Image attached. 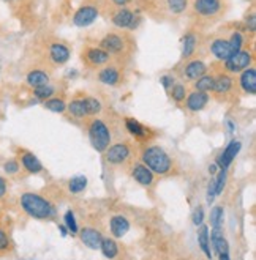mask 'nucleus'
I'll return each mask as SVG.
<instances>
[{
    "label": "nucleus",
    "mask_w": 256,
    "mask_h": 260,
    "mask_svg": "<svg viewBox=\"0 0 256 260\" xmlns=\"http://www.w3.org/2000/svg\"><path fill=\"white\" fill-rule=\"evenodd\" d=\"M218 171H220V167L217 166V162H214V164H210V166H209V174H210V175H217Z\"/></svg>",
    "instance_id": "de8ad7c7"
},
{
    "label": "nucleus",
    "mask_w": 256,
    "mask_h": 260,
    "mask_svg": "<svg viewBox=\"0 0 256 260\" xmlns=\"http://www.w3.org/2000/svg\"><path fill=\"white\" fill-rule=\"evenodd\" d=\"M203 221H204V210H203V207H198L193 213V224L194 225H201Z\"/></svg>",
    "instance_id": "c03bdc74"
},
{
    "label": "nucleus",
    "mask_w": 256,
    "mask_h": 260,
    "mask_svg": "<svg viewBox=\"0 0 256 260\" xmlns=\"http://www.w3.org/2000/svg\"><path fill=\"white\" fill-rule=\"evenodd\" d=\"M141 162L157 175H168L174 167L171 155L160 145H146L141 151Z\"/></svg>",
    "instance_id": "20e7f679"
},
{
    "label": "nucleus",
    "mask_w": 256,
    "mask_h": 260,
    "mask_svg": "<svg viewBox=\"0 0 256 260\" xmlns=\"http://www.w3.org/2000/svg\"><path fill=\"white\" fill-rule=\"evenodd\" d=\"M100 16V5L97 2H87L82 4L73 14V25L79 28H86L92 25Z\"/></svg>",
    "instance_id": "4468645a"
},
{
    "label": "nucleus",
    "mask_w": 256,
    "mask_h": 260,
    "mask_svg": "<svg viewBox=\"0 0 256 260\" xmlns=\"http://www.w3.org/2000/svg\"><path fill=\"white\" fill-rule=\"evenodd\" d=\"M200 46H201L200 34H196L194 30H188V32L182 37V52H180L182 62L196 55V51L200 49Z\"/></svg>",
    "instance_id": "aec40b11"
},
{
    "label": "nucleus",
    "mask_w": 256,
    "mask_h": 260,
    "mask_svg": "<svg viewBox=\"0 0 256 260\" xmlns=\"http://www.w3.org/2000/svg\"><path fill=\"white\" fill-rule=\"evenodd\" d=\"M125 79H127L125 65L114 62V60L111 63L98 68V71H97V81L100 84H103V85H108V87H112V88L124 85Z\"/></svg>",
    "instance_id": "6e6552de"
},
{
    "label": "nucleus",
    "mask_w": 256,
    "mask_h": 260,
    "mask_svg": "<svg viewBox=\"0 0 256 260\" xmlns=\"http://www.w3.org/2000/svg\"><path fill=\"white\" fill-rule=\"evenodd\" d=\"M248 44V35L244 32L242 25L234 28H221L214 37H210L206 43L207 52L212 55L217 62H224L236 52L242 51Z\"/></svg>",
    "instance_id": "f257e3e1"
},
{
    "label": "nucleus",
    "mask_w": 256,
    "mask_h": 260,
    "mask_svg": "<svg viewBox=\"0 0 256 260\" xmlns=\"http://www.w3.org/2000/svg\"><path fill=\"white\" fill-rule=\"evenodd\" d=\"M87 134H89V141L92 144V147L104 153L106 148L111 145V129L108 126V123L101 118H90L89 125H87Z\"/></svg>",
    "instance_id": "0eeeda50"
},
{
    "label": "nucleus",
    "mask_w": 256,
    "mask_h": 260,
    "mask_svg": "<svg viewBox=\"0 0 256 260\" xmlns=\"http://www.w3.org/2000/svg\"><path fill=\"white\" fill-rule=\"evenodd\" d=\"M226 180H228V169H220L214 178V185H215V196H220L226 186Z\"/></svg>",
    "instance_id": "4c0bfd02"
},
{
    "label": "nucleus",
    "mask_w": 256,
    "mask_h": 260,
    "mask_svg": "<svg viewBox=\"0 0 256 260\" xmlns=\"http://www.w3.org/2000/svg\"><path fill=\"white\" fill-rule=\"evenodd\" d=\"M13 249V241L8 235V232L0 225V254H7Z\"/></svg>",
    "instance_id": "ea45409f"
},
{
    "label": "nucleus",
    "mask_w": 256,
    "mask_h": 260,
    "mask_svg": "<svg viewBox=\"0 0 256 260\" xmlns=\"http://www.w3.org/2000/svg\"><path fill=\"white\" fill-rule=\"evenodd\" d=\"M67 112L73 118H78V120L87 118V111H86L84 100L82 98H73L70 103H67Z\"/></svg>",
    "instance_id": "cd10ccee"
},
{
    "label": "nucleus",
    "mask_w": 256,
    "mask_h": 260,
    "mask_svg": "<svg viewBox=\"0 0 256 260\" xmlns=\"http://www.w3.org/2000/svg\"><path fill=\"white\" fill-rule=\"evenodd\" d=\"M87 188V178L84 175H78V177H73L68 181V191L71 194H81L84 189Z\"/></svg>",
    "instance_id": "e433bc0d"
},
{
    "label": "nucleus",
    "mask_w": 256,
    "mask_h": 260,
    "mask_svg": "<svg viewBox=\"0 0 256 260\" xmlns=\"http://www.w3.org/2000/svg\"><path fill=\"white\" fill-rule=\"evenodd\" d=\"M209 238H210V244L214 246L217 254L230 252V244H228V240L223 235L221 227H212V232H209Z\"/></svg>",
    "instance_id": "393cba45"
},
{
    "label": "nucleus",
    "mask_w": 256,
    "mask_h": 260,
    "mask_svg": "<svg viewBox=\"0 0 256 260\" xmlns=\"http://www.w3.org/2000/svg\"><path fill=\"white\" fill-rule=\"evenodd\" d=\"M215 199V185H214V180H210L209 186H207V201L212 202Z\"/></svg>",
    "instance_id": "49530a36"
},
{
    "label": "nucleus",
    "mask_w": 256,
    "mask_h": 260,
    "mask_svg": "<svg viewBox=\"0 0 256 260\" xmlns=\"http://www.w3.org/2000/svg\"><path fill=\"white\" fill-rule=\"evenodd\" d=\"M7 194H8V180L4 175H0V201H4Z\"/></svg>",
    "instance_id": "a18cd8bd"
},
{
    "label": "nucleus",
    "mask_w": 256,
    "mask_h": 260,
    "mask_svg": "<svg viewBox=\"0 0 256 260\" xmlns=\"http://www.w3.org/2000/svg\"><path fill=\"white\" fill-rule=\"evenodd\" d=\"M131 177L138 185L144 188L154 186V183H155V174L150 171L149 167H146L143 162H136L131 166Z\"/></svg>",
    "instance_id": "4be33fe9"
},
{
    "label": "nucleus",
    "mask_w": 256,
    "mask_h": 260,
    "mask_svg": "<svg viewBox=\"0 0 256 260\" xmlns=\"http://www.w3.org/2000/svg\"><path fill=\"white\" fill-rule=\"evenodd\" d=\"M198 244L201 251L206 254L207 258H212V249H210V238H209V227L201 224L198 231Z\"/></svg>",
    "instance_id": "c756f323"
},
{
    "label": "nucleus",
    "mask_w": 256,
    "mask_h": 260,
    "mask_svg": "<svg viewBox=\"0 0 256 260\" xmlns=\"http://www.w3.org/2000/svg\"><path fill=\"white\" fill-rule=\"evenodd\" d=\"M51 82V73L46 70V67H37L29 70L25 74V85L29 88H38Z\"/></svg>",
    "instance_id": "6ab92c4d"
},
{
    "label": "nucleus",
    "mask_w": 256,
    "mask_h": 260,
    "mask_svg": "<svg viewBox=\"0 0 256 260\" xmlns=\"http://www.w3.org/2000/svg\"><path fill=\"white\" fill-rule=\"evenodd\" d=\"M177 82V79H176V76L174 74H163V76H160V84L163 85V88L166 90V91H169V88L174 85Z\"/></svg>",
    "instance_id": "79ce46f5"
},
{
    "label": "nucleus",
    "mask_w": 256,
    "mask_h": 260,
    "mask_svg": "<svg viewBox=\"0 0 256 260\" xmlns=\"http://www.w3.org/2000/svg\"><path fill=\"white\" fill-rule=\"evenodd\" d=\"M81 62L90 70H98L104 65L111 63L112 57L106 51L98 48V46H84L81 49Z\"/></svg>",
    "instance_id": "ddd939ff"
},
{
    "label": "nucleus",
    "mask_w": 256,
    "mask_h": 260,
    "mask_svg": "<svg viewBox=\"0 0 256 260\" xmlns=\"http://www.w3.org/2000/svg\"><path fill=\"white\" fill-rule=\"evenodd\" d=\"M240 148H242V142L237 139H233L226 147H224V150L220 153L215 161L220 169H228V167L233 164V161L236 159V156L239 155Z\"/></svg>",
    "instance_id": "412c9836"
},
{
    "label": "nucleus",
    "mask_w": 256,
    "mask_h": 260,
    "mask_svg": "<svg viewBox=\"0 0 256 260\" xmlns=\"http://www.w3.org/2000/svg\"><path fill=\"white\" fill-rule=\"evenodd\" d=\"M254 62V52L248 48L236 52L233 57H230L228 60L221 62V71L228 73L231 76H236L239 73H242L244 70H247L248 67H251Z\"/></svg>",
    "instance_id": "9b49d317"
},
{
    "label": "nucleus",
    "mask_w": 256,
    "mask_h": 260,
    "mask_svg": "<svg viewBox=\"0 0 256 260\" xmlns=\"http://www.w3.org/2000/svg\"><path fill=\"white\" fill-rule=\"evenodd\" d=\"M191 16L200 24L214 22L220 19L221 14H224V0H193L190 4Z\"/></svg>",
    "instance_id": "423d86ee"
},
{
    "label": "nucleus",
    "mask_w": 256,
    "mask_h": 260,
    "mask_svg": "<svg viewBox=\"0 0 256 260\" xmlns=\"http://www.w3.org/2000/svg\"><path fill=\"white\" fill-rule=\"evenodd\" d=\"M224 210L221 205H215L210 211V227H223Z\"/></svg>",
    "instance_id": "58836bf2"
},
{
    "label": "nucleus",
    "mask_w": 256,
    "mask_h": 260,
    "mask_svg": "<svg viewBox=\"0 0 256 260\" xmlns=\"http://www.w3.org/2000/svg\"><path fill=\"white\" fill-rule=\"evenodd\" d=\"M109 231L112 238H124L130 231V221L122 215H116L109 221Z\"/></svg>",
    "instance_id": "a878e982"
},
{
    "label": "nucleus",
    "mask_w": 256,
    "mask_h": 260,
    "mask_svg": "<svg viewBox=\"0 0 256 260\" xmlns=\"http://www.w3.org/2000/svg\"><path fill=\"white\" fill-rule=\"evenodd\" d=\"M100 249L106 258H114L119 254V246L114 238H103L101 244H100Z\"/></svg>",
    "instance_id": "f704fd0d"
},
{
    "label": "nucleus",
    "mask_w": 256,
    "mask_h": 260,
    "mask_svg": "<svg viewBox=\"0 0 256 260\" xmlns=\"http://www.w3.org/2000/svg\"><path fill=\"white\" fill-rule=\"evenodd\" d=\"M206 73H209V65L204 62V60H201L198 57L184 60L182 65L177 68L179 78L182 79L185 84L187 82H194L196 79H200L201 76H204Z\"/></svg>",
    "instance_id": "f8f14e48"
},
{
    "label": "nucleus",
    "mask_w": 256,
    "mask_h": 260,
    "mask_svg": "<svg viewBox=\"0 0 256 260\" xmlns=\"http://www.w3.org/2000/svg\"><path fill=\"white\" fill-rule=\"evenodd\" d=\"M210 103V93L206 91H198V90H191L188 91V95L184 101L185 109L191 114H198L207 108V104Z\"/></svg>",
    "instance_id": "dca6fc26"
},
{
    "label": "nucleus",
    "mask_w": 256,
    "mask_h": 260,
    "mask_svg": "<svg viewBox=\"0 0 256 260\" xmlns=\"http://www.w3.org/2000/svg\"><path fill=\"white\" fill-rule=\"evenodd\" d=\"M40 54L43 55V62L51 67H64L71 57V49L65 41L51 37L41 41Z\"/></svg>",
    "instance_id": "39448f33"
},
{
    "label": "nucleus",
    "mask_w": 256,
    "mask_h": 260,
    "mask_svg": "<svg viewBox=\"0 0 256 260\" xmlns=\"http://www.w3.org/2000/svg\"><path fill=\"white\" fill-rule=\"evenodd\" d=\"M84 104H86V111L87 117H98L103 111V103L97 96H84Z\"/></svg>",
    "instance_id": "72a5a7b5"
},
{
    "label": "nucleus",
    "mask_w": 256,
    "mask_h": 260,
    "mask_svg": "<svg viewBox=\"0 0 256 260\" xmlns=\"http://www.w3.org/2000/svg\"><path fill=\"white\" fill-rule=\"evenodd\" d=\"M4 2L8 4V5H16V4L19 2V0H4Z\"/></svg>",
    "instance_id": "8fccbe9b"
},
{
    "label": "nucleus",
    "mask_w": 256,
    "mask_h": 260,
    "mask_svg": "<svg viewBox=\"0 0 256 260\" xmlns=\"http://www.w3.org/2000/svg\"><path fill=\"white\" fill-rule=\"evenodd\" d=\"M164 7L174 16H180L188 10L190 0H164Z\"/></svg>",
    "instance_id": "2f4dec72"
},
{
    "label": "nucleus",
    "mask_w": 256,
    "mask_h": 260,
    "mask_svg": "<svg viewBox=\"0 0 256 260\" xmlns=\"http://www.w3.org/2000/svg\"><path fill=\"white\" fill-rule=\"evenodd\" d=\"M191 84H193V90L210 93V91H212V87H214V73H206L204 76H201L200 79H196Z\"/></svg>",
    "instance_id": "473e14b6"
},
{
    "label": "nucleus",
    "mask_w": 256,
    "mask_h": 260,
    "mask_svg": "<svg viewBox=\"0 0 256 260\" xmlns=\"http://www.w3.org/2000/svg\"><path fill=\"white\" fill-rule=\"evenodd\" d=\"M59 93V85H54L52 82L46 84V85H43V87H38V88H34L32 90V95H34V100L35 101H46L52 96H57Z\"/></svg>",
    "instance_id": "bb28decb"
},
{
    "label": "nucleus",
    "mask_w": 256,
    "mask_h": 260,
    "mask_svg": "<svg viewBox=\"0 0 256 260\" xmlns=\"http://www.w3.org/2000/svg\"><path fill=\"white\" fill-rule=\"evenodd\" d=\"M97 46L111 54L114 62L125 65V60H128L134 51V40L127 30H116V32L104 34L97 41Z\"/></svg>",
    "instance_id": "f03ea898"
},
{
    "label": "nucleus",
    "mask_w": 256,
    "mask_h": 260,
    "mask_svg": "<svg viewBox=\"0 0 256 260\" xmlns=\"http://www.w3.org/2000/svg\"><path fill=\"white\" fill-rule=\"evenodd\" d=\"M104 156H106V161L111 166H125L133 156V147L128 142L112 144L104 151Z\"/></svg>",
    "instance_id": "2eb2a0df"
},
{
    "label": "nucleus",
    "mask_w": 256,
    "mask_h": 260,
    "mask_svg": "<svg viewBox=\"0 0 256 260\" xmlns=\"http://www.w3.org/2000/svg\"><path fill=\"white\" fill-rule=\"evenodd\" d=\"M18 161L21 162L22 171H25L30 175H38L44 171L41 161L29 150H24V148L18 150Z\"/></svg>",
    "instance_id": "f3484780"
},
{
    "label": "nucleus",
    "mask_w": 256,
    "mask_h": 260,
    "mask_svg": "<svg viewBox=\"0 0 256 260\" xmlns=\"http://www.w3.org/2000/svg\"><path fill=\"white\" fill-rule=\"evenodd\" d=\"M64 222H65V227L67 231L71 234V235H78L79 229H78V224H76V219H74V213L71 210H68L64 216Z\"/></svg>",
    "instance_id": "a19ab883"
},
{
    "label": "nucleus",
    "mask_w": 256,
    "mask_h": 260,
    "mask_svg": "<svg viewBox=\"0 0 256 260\" xmlns=\"http://www.w3.org/2000/svg\"><path fill=\"white\" fill-rule=\"evenodd\" d=\"M108 18L117 30H136L139 22L143 21L139 14L128 7L109 10Z\"/></svg>",
    "instance_id": "1a4fd4ad"
},
{
    "label": "nucleus",
    "mask_w": 256,
    "mask_h": 260,
    "mask_svg": "<svg viewBox=\"0 0 256 260\" xmlns=\"http://www.w3.org/2000/svg\"><path fill=\"white\" fill-rule=\"evenodd\" d=\"M237 85L245 95L253 96L256 93V68L253 65L244 70L242 73H239Z\"/></svg>",
    "instance_id": "5701e85b"
},
{
    "label": "nucleus",
    "mask_w": 256,
    "mask_h": 260,
    "mask_svg": "<svg viewBox=\"0 0 256 260\" xmlns=\"http://www.w3.org/2000/svg\"><path fill=\"white\" fill-rule=\"evenodd\" d=\"M104 5L109 7V10L112 8H124L128 7L130 4H133V0H103Z\"/></svg>",
    "instance_id": "37998d69"
},
{
    "label": "nucleus",
    "mask_w": 256,
    "mask_h": 260,
    "mask_svg": "<svg viewBox=\"0 0 256 260\" xmlns=\"http://www.w3.org/2000/svg\"><path fill=\"white\" fill-rule=\"evenodd\" d=\"M2 169H4L5 175H8V177H18L22 171V167H21V162L18 161V158H8L4 161Z\"/></svg>",
    "instance_id": "c9c22d12"
},
{
    "label": "nucleus",
    "mask_w": 256,
    "mask_h": 260,
    "mask_svg": "<svg viewBox=\"0 0 256 260\" xmlns=\"http://www.w3.org/2000/svg\"><path fill=\"white\" fill-rule=\"evenodd\" d=\"M218 260H231V257H230V252L218 254Z\"/></svg>",
    "instance_id": "09e8293b"
},
{
    "label": "nucleus",
    "mask_w": 256,
    "mask_h": 260,
    "mask_svg": "<svg viewBox=\"0 0 256 260\" xmlns=\"http://www.w3.org/2000/svg\"><path fill=\"white\" fill-rule=\"evenodd\" d=\"M43 108L49 111V112H54V114H64L67 112V101L62 98V96H52L46 101H43Z\"/></svg>",
    "instance_id": "c85d7f7f"
},
{
    "label": "nucleus",
    "mask_w": 256,
    "mask_h": 260,
    "mask_svg": "<svg viewBox=\"0 0 256 260\" xmlns=\"http://www.w3.org/2000/svg\"><path fill=\"white\" fill-rule=\"evenodd\" d=\"M124 125H125V129L128 131V134L131 137H134V141H138V142H147L150 137L154 136L152 129L144 126L143 123H139V121L133 117H127Z\"/></svg>",
    "instance_id": "a211bd4d"
},
{
    "label": "nucleus",
    "mask_w": 256,
    "mask_h": 260,
    "mask_svg": "<svg viewBox=\"0 0 256 260\" xmlns=\"http://www.w3.org/2000/svg\"><path fill=\"white\" fill-rule=\"evenodd\" d=\"M79 234V238L81 241L86 244L87 248L90 249H100V244H101V240H103V235L100 231L94 227H84L82 231L78 232Z\"/></svg>",
    "instance_id": "b1692460"
},
{
    "label": "nucleus",
    "mask_w": 256,
    "mask_h": 260,
    "mask_svg": "<svg viewBox=\"0 0 256 260\" xmlns=\"http://www.w3.org/2000/svg\"><path fill=\"white\" fill-rule=\"evenodd\" d=\"M212 96L218 101H228L236 93V79L234 76L224 73L221 70L214 73V87H212Z\"/></svg>",
    "instance_id": "9d476101"
},
{
    "label": "nucleus",
    "mask_w": 256,
    "mask_h": 260,
    "mask_svg": "<svg viewBox=\"0 0 256 260\" xmlns=\"http://www.w3.org/2000/svg\"><path fill=\"white\" fill-rule=\"evenodd\" d=\"M19 207L29 218L38 221L51 219L55 215V208L48 199L32 191H25L19 196Z\"/></svg>",
    "instance_id": "7ed1b4c3"
},
{
    "label": "nucleus",
    "mask_w": 256,
    "mask_h": 260,
    "mask_svg": "<svg viewBox=\"0 0 256 260\" xmlns=\"http://www.w3.org/2000/svg\"><path fill=\"white\" fill-rule=\"evenodd\" d=\"M187 95H188V88H187V84L184 82H176L169 88V96L176 104H184Z\"/></svg>",
    "instance_id": "7c9ffc66"
}]
</instances>
